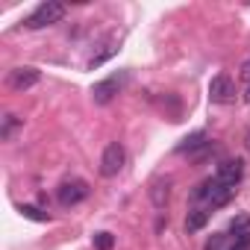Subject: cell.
I'll return each mask as SVG.
<instances>
[{
  "label": "cell",
  "instance_id": "5b68a950",
  "mask_svg": "<svg viewBox=\"0 0 250 250\" xmlns=\"http://www.w3.org/2000/svg\"><path fill=\"white\" fill-rule=\"evenodd\" d=\"M39 71L36 68H15V71H9V77H6V85L9 88H15V91H27V88H33L36 83H39Z\"/></svg>",
  "mask_w": 250,
  "mask_h": 250
},
{
  "label": "cell",
  "instance_id": "8992f818",
  "mask_svg": "<svg viewBox=\"0 0 250 250\" xmlns=\"http://www.w3.org/2000/svg\"><path fill=\"white\" fill-rule=\"evenodd\" d=\"M124 80H127V74H115V77H109V80H103V83H97L94 85V103H109L118 91H121V85H124Z\"/></svg>",
  "mask_w": 250,
  "mask_h": 250
},
{
  "label": "cell",
  "instance_id": "9c48e42d",
  "mask_svg": "<svg viewBox=\"0 0 250 250\" xmlns=\"http://www.w3.org/2000/svg\"><path fill=\"white\" fill-rule=\"evenodd\" d=\"M171 180H156L153 186H150V200H153V206H165L168 203V197H171Z\"/></svg>",
  "mask_w": 250,
  "mask_h": 250
},
{
  "label": "cell",
  "instance_id": "30bf717a",
  "mask_svg": "<svg viewBox=\"0 0 250 250\" xmlns=\"http://www.w3.org/2000/svg\"><path fill=\"white\" fill-rule=\"evenodd\" d=\"M206 221H209V212H206V209H191L188 218H186V232H197V229H203Z\"/></svg>",
  "mask_w": 250,
  "mask_h": 250
},
{
  "label": "cell",
  "instance_id": "277c9868",
  "mask_svg": "<svg viewBox=\"0 0 250 250\" xmlns=\"http://www.w3.org/2000/svg\"><path fill=\"white\" fill-rule=\"evenodd\" d=\"M88 197V183L85 180H65L59 188H56V200L62 206H77L80 200Z\"/></svg>",
  "mask_w": 250,
  "mask_h": 250
},
{
  "label": "cell",
  "instance_id": "4fadbf2b",
  "mask_svg": "<svg viewBox=\"0 0 250 250\" xmlns=\"http://www.w3.org/2000/svg\"><path fill=\"white\" fill-rule=\"evenodd\" d=\"M112 244H115L112 232H97V235H94V247H97V250H112Z\"/></svg>",
  "mask_w": 250,
  "mask_h": 250
},
{
  "label": "cell",
  "instance_id": "ac0fdd59",
  "mask_svg": "<svg viewBox=\"0 0 250 250\" xmlns=\"http://www.w3.org/2000/svg\"><path fill=\"white\" fill-rule=\"evenodd\" d=\"M247 103H250V88H247Z\"/></svg>",
  "mask_w": 250,
  "mask_h": 250
},
{
  "label": "cell",
  "instance_id": "5bb4252c",
  "mask_svg": "<svg viewBox=\"0 0 250 250\" xmlns=\"http://www.w3.org/2000/svg\"><path fill=\"white\" fill-rule=\"evenodd\" d=\"M200 145H203V133H197V136L186 139V145H180V153H186V150H194V147H200Z\"/></svg>",
  "mask_w": 250,
  "mask_h": 250
},
{
  "label": "cell",
  "instance_id": "7c38bea8",
  "mask_svg": "<svg viewBox=\"0 0 250 250\" xmlns=\"http://www.w3.org/2000/svg\"><path fill=\"white\" fill-rule=\"evenodd\" d=\"M18 124H21V121H18L15 115H6V118H3V130H0V136H3V139H12V133H15Z\"/></svg>",
  "mask_w": 250,
  "mask_h": 250
},
{
  "label": "cell",
  "instance_id": "52a82bcc",
  "mask_svg": "<svg viewBox=\"0 0 250 250\" xmlns=\"http://www.w3.org/2000/svg\"><path fill=\"white\" fill-rule=\"evenodd\" d=\"M241 174H244L241 162H238V159H227V162H221V165H218L215 180H218L221 186H227V188H235V186H238V180H241Z\"/></svg>",
  "mask_w": 250,
  "mask_h": 250
},
{
  "label": "cell",
  "instance_id": "e0dca14e",
  "mask_svg": "<svg viewBox=\"0 0 250 250\" xmlns=\"http://www.w3.org/2000/svg\"><path fill=\"white\" fill-rule=\"evenodd\" d=\"M241 77H244V80H250V56H247V59H244V65H241Z\"/></svg>",
  "mask_w": 250,
  "mask_h": 250
},
{
  "label": "cell",
  "instance_id": "9a60e30c",
  "mask_svg": "<svg viewBox=\"0 0 250 250\" xmlns=\"http://www.w3.org/2000/svg\"><path fill=\"white\" fill-rule=\"evenodd\" d=\"M206 250H229V241H227L224 235H215V238L206 244Z\"/></svg>",
  "mask_w": 250,
  "mask_h": 250
},
{
  "label": "cell",
  "instance_id": "6da1fadb",
  "mask_svg": "<svg viewBox=\"0 0 250 250\" xmlns=\"http://www.w3.org/2000/svg\"><path fill=\"white\" fill-rule=\"evenodd\" d=\"M232 191H235V188H227V186H221L218 180H206V183L197 186L194 200H200V203H206L209 209H215V206H224V203L232 197Z\"/></svg>",
  "mask_w": 250,
  "mask_h": 250
},
{
  "label": "cell",
  "instance_id": "7a4b0ae2",
  "mask_svg": "<svg viewBox=\"0 0 250 250\" xmlns=\"http://www.w3.org/2000/svg\"><path fill=\"white\" fill-rule=\"evenodd\" d=\"M62 18H65V6L56 3V0H47V3H42V6L27 18L24 27H30V30H42V27H50V24H56V21H62Z\"/></svg>",
  "mask_w": 250,
  "mask_h": 250
},
{
  "label": "cell",
  "instance_id": "3957f363",
  "mask_svg": "<svg viewBox=\"0 0 250 250\" xmlns=\"http://www.w3.org/2000/svg\"><path fill=\"white\" fill-rule=\"evenodd\" d=\"M124 162H127V150H124V145L118 142H109L103 147V156H100V174L103 177H118Z\"/></svg>",
  "mask_w": 250,
  "mask_h": 250
},
{
  "label": "cell",
  "instance_id": "ba28073f",
  "mask_svg": "<svg viewBox=\"0 0 250 250\" xmlns=\"http://www.w3.org/2000/svg\"><path fill=\"white\" fill-rule=\"evenodd\" d=\"M232 94H235V88H232V80H229L227 74H218V77L209 83V97H212L215 103H229Z\"/></svg>",
  "mask_w": 250,
  "mask_h": 250
},
{
  "label": "cell",
  "instance_id": "2e32d148",
  "mask_svg": "<svg viewBox=\"0 0 250 250\" xmlns=\"http://www.w3.org/2000/svg\"><path fill=\"white\" fill-rule=\"evenodd\" d=\"M21 212H24L27 218H33V221H47V215H44V212H39L36 206H21Z\"/></svg>",
  "mask_w": 250,
  "mask_h": 250
},
{
  "label": "cell",
  "instance_id": "8fae6325",
  "mask_svg": "<svg viewBox=\"0 0 250 250\" xmlns=\"http://www.w3.org/2000/svg\"><path fill=\"white\" fill-rule=\"evenodd\" d=\"M115 50H118V47H115V39H112V42H106V44H103V50H100L97 56H91V59H88V68H97V65H103V62H106V59H109Z\"/></svg>",
  "mask_w": 250,
  "mask_h": 250
}]
</instances>
